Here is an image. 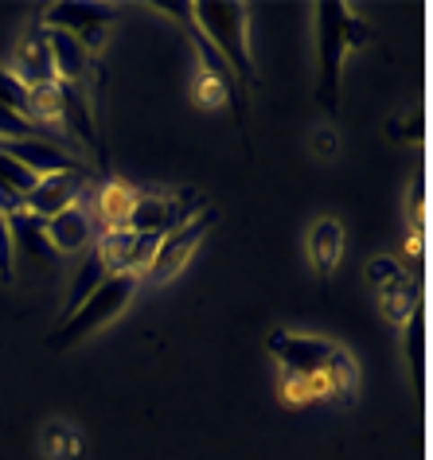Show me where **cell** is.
Listing matches in <instances>:
<instances>
[{"label":"cell","instance_id":"obj_20","mask_svg":"<svg viewBox=\"0 0 433 460\" xmlns=\"http://www.w3.org/2000/svg\"><path fill=\"white\" fill-rule=\"evenodd\" d=\"M0 106L20 113V118L28 121V86L20 83L13 71H0Z\"/></svg>","mask_w":433,"mask_h":460},{"label":"cell","instance_id":"obj_11","mask_svg":"<svg viewBox=\"0 0 433 460\" xmlns=\"http://www.w3.org/2000/svg\"><path fill=\"white\" fill-rule=\"evenodd\" d=\"M83 180L78 172H55V176H40L36 191L28 195V215L36 218H55L59 211H66V207L78 203V195H83Z\"/></svg>","mask_w":433,"mask_h":460},{"label":"cell","instance_id":"obj_7","mask_svg":"<svg viewBox=\"0 0 433 460\" xmlns=\"http://www.w3.org/2000/svg\"><path fill=\"white\" fill-rule=\"evenodd\" d=\"M199 207H203V199L199 195H191V191H180V195H137L125 230L164 238V234H172L176 226H184L188 218H196Z\"/></svg>","mask_w":433,"mask_h":460},{"label":"cell","instance_id":"obj_9","mask_svg":"<svg viewBox=\"0 0 433 460\" xmlns=\"http://www.w3.org/2000/svg\"><path fill=\"white\" fill-rule=\"evenodd\" d=\"M156 246H161V238L153 234H133V230H110V234L98 238V258L106 273H137L141 278L145 270H149V261L156 254Z\"/></svg>","mask_w":433,"mask_h":460},{"label":"cell","instance_id":"obj_5","mask_svg":"<svg viewBox=\"0 0 433 460\" xmlns=\"http://www.w3.org/2000/svg\"><path fill=\"white\" fill-rule=\"evenodd\" d=\"M211 226H215V211H211V207H203L196 218H188L184 226H176L172 234H164L161 246H156V254H153V261H149V270L141 273V281H153V285L172 281L176 273L191 261V254L199 250V243L208 238Z\"/></svg>","mask_w":433,"mask_h":460},{"label":"cell","instance_id":"obj_10","mask_svg":"<svg viewBox=\"0 0 433 460\" xmlns=\"http://www.w3.org/2000/svg\"><path fill=\"white\" fill-rule=\"evenodd\" d=\"M43 234H48V243L55 254H83V250L94 246V218L83 203L66 207L55 218L43 223Z\"/></svg>","mask_w":433,"mask_h":460},{"label":"cell","instance_id":"obj_2","mask_svg":"<svg viewBox=\"0 0 433 460\" xmlns=\"http://www.w3.org/2000/svg\"><path fill=\"white\" fill-rule=\"evenodd\" d=\"M191 16H196V31L231 66L234 83L243 90H258V71L246 43V4H238V0H199V4H191Z\"/></svg>","mask_w":433,"mask_h":460},{"label":"cell","instance_id":"obj_15","mask_svg":"<svg viewBox=\"0 0 433 460\" xmlns=\"http://www.w3.org/2000/svg\"><path fill=\"white\" fill-rule=\"evenodd\" d=\"M48 51H51V63H55V78L59 83H71L78 86L90 71V59L94 55H86V48L78 43L75 36H66V31H48Z\"/></svg>","mask_w":433,"mask_h":460},{"label":"cell","instance_id":"obj_18","mask_svg":"<svg viewBox=\"0 0 433 460\" xmlns=\"http://www.w3.org/2000/svg\"><path fill=\"white\" fill-rule=\"evenodd\" d=\"M43 453L51 460H78L83 456V433L66 421H48L43 425Z\"/></svg>","mask_w":433,"mask_h":460},{"label":"cell","instance_id":"obj_1","mask_svg":"<svg viewBox=\"0 0 433 460\" xmlns=\"http://www.w3.org/2000/svg\"><path fill=\"white\" fill-rule=\"evenodd\" d=\"M316 13V55H321V83H316V102L324 113H340V71L351 51L363 48L367 28L356 16V8H348L344 0H321L313 8Z\"/></svg>","mask_w":433,"mask_h":460},{"label":"cell","instance_id":"obj_19","mask_svg":"<svg viewBox=\"0 0 433 460\" xmlns=\"http://www.w3.org/2000/svg\"><path fill=\"white\" fill-rule=\"evenodd\" d=\"M106 278H110V273H106V266H102L98 250L90 246V250H86V258H83V270H78V278H75V285H71V296H66V316H71L75 308L83 305L86 296L94 293V289H98V285L106 281Z\"/></svg>","mask_w":433,"mask_h":460},{"label":"cell","instance_id":"obj_8","mask_svg":"<svg viewBox=\"0 0 433 460\" xmlns=\"http://www.w3.org/2000/svg\"><path fill=\"white\" fill-rule=\"evenodd\" d=\"M367 281H371L375 296H379L383 316L391 320V324L406 328L410 320L418 316V285L410 281V273L398 266L394 258H386V254L371 258L367 261Z\"/></svg>","mask_w":433,"mask_h":460},{"label":"cell","instance_id":"obj_4","mask_svg":"<svg viewBox=\"0 0 433 460\" xmlns=\"http://www.w3.org/2000/svg\"><path fill=\"white\" fill-rule=\"evenodd\" d=\"M266 351L281 363L285 375H305V378L328 375L348 355V348H340V343L324 336H301V332H285V328L270 332Z\"/></svg>","mask_w":433,"mask_h":460},{"label":"cell","instance_id":"obj_3","mask_svg":"<svg viewBox=\"0 0 433 460\" xmlns=\"http://www.w3.org/2000/svg\"><path fill=\"white\" fill-rule=\"evenodd\" d=\"M137 285H141V278H137V273H113V278H106L94 293L86 296L83 305L75 308L71 316L63 320L59 328H55V336L48 340V343H51V351H63V348H71V343H78L83 336H90V332L106 328L110 320L133 301Z\"/></svg>","mask_w":433,"mask_h":460},{"label":"cell","instance_id":"obj_22","mask_svg":"<svg viewBox=\"0 0 433 460\" xmlns=\"http://www.w3.org/2000/svg\"><path fill=\"white\" fill-rule=\"evenodd\" d=\"M13 254H16V243H13V230H8V218L0 215V285H13Z\"/></svg>","mask_w":433,"mask_h":460},{"label":"cell","instance_id":"obj_23","mask_svg":"<svg viewBox=\"0 0 433 460\" xmlns=\"http://www.w3.org/2000/svg\"><path fill=\"white\" fill-rule=\"evenodd\" d=\"M332 145H336L332 133H313V148H321L324 156H332Z\"/></svg>","mask_w":433,"mask_h":460},{"label":"cell","instance_id":"obj_16","mask_svg":"<svg viewBox=\"0 0 433 460\" xmlns=\"http://www.w3.org/2000/svg\"><path fill=\"white\" fill-rule=\"evenodd\" d=\"M59 83V78H55ZM59 118H63V129L78 137L86 148H94V153H102V141H98V133H94V118H90V106H86V98H83V90L71 86V83H59Z\"/></svg>","mask_w":433,"mask_h":460},{"label":"cell","instance_id":"obj_13","mask_svg":"<svg viewBox=\"0 0 433 460\" xmlns=\"http://www.w3.org/2000/svg\"><path fill=\"white\" fill-rule=\"evenodd\" d=\"M133 203H137V191L129 188V183L110 180V183H102V191H98V199H94V211H90V218H94V223L102 226V234H110V230H125Z\"/></svg>","mask_w":433,"mask_h":460},{"label":"cell","instance_id":"obj_12","mask_svg":"<svg viewBox=\"0 0 433 460\" xmlns=\"http://www.w3.org/2000/svg\"><path fill=\"white\" fill-rule=\"evenodd\" d=\"M24 86H48L55 83V63L48 51V28L36 24L24 36V43L16 48V71H13Z\"/></svg>","mask_w":433,"mask_h":460},{"label":"cell","instance_id":"obj_17","mask_svg":"<svg viewBox=\"0 0 433 460\" xmlns=\"http://www.w3.org/2000/svg\"><path fill=\"white\" fill-rule=\"evenodd\" d=\"M8 230H13V243L24 246L31 258H43V266L51 270L55 250H51V243H48V234H43V218L28 215V211H20V215L8 218Z\"/></svg>","mask_w":433,"mask_h":460},{"label":"cell","instance_id":"obj_14","mask_svg":"<svg viewBox=\"0 0 433 460\" xmlns=\"http://www.w3.org/2000/svg\"><path fill=\"white\" fill-rule=\"evenodd\" d=\"M340 254H344V226H340V218H316V226L309 230V258L324 285L340 266Z\"/></svg>","mask_w":433,"mask_h":460},{"label":"cell","instance_id":"obj_21","mask_svg":"<svg viewBox=\"0 0 433 460\" xmlns=\"http://www.w3.org/2000/svg\"><path fill=\"white\" fill-rule=\"evenodd\" d=\"M406 332H410V336H406V359L414 363V371L421 375V363H426V332H421V313L410 320Z\"/></svg>","mask_w":433,"mask_h":460},{"label":"cell","instance_id":"obj_6","mask_svg":"<svg viewBox=\"0 0 433 460\" xmlns=\"http://www.w3.org/2000/svg\"><path fill=\"white\" fill-rule=\"evenodd\" d=\"M43 28L48 31H66L86 48V55H98L106 48V36L113 28V8L110 4H86V0H63V4H51L48 16H43Z\"/></svg>","mask_w":433,"mask_h":460}]
</instances>
